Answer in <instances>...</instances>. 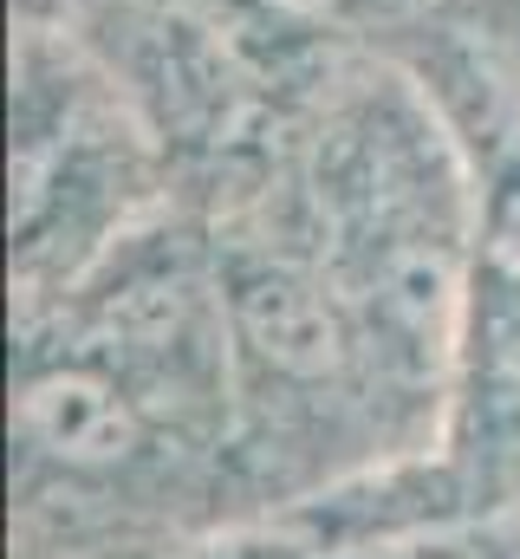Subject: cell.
Returning <instances> with one entry per match:
<instances>
[{"label": "cell", "instance_id": "cell-1", "mask_svg": "<svg viewBox=\"0 0 520 559\" xmlns=\"http://www.w3.org/2000/svg\"><path fill=\"white\" fill-rule=\"evenodd\" d=\"M20 429L26 442H39L72 468H111L137 449V411L125 404V391L79 365L39 371L20 391Z\"/></svg>", "mask_w": 520, "mask_h": 559}, {"label": "cell", "instance_id": "cell-2", "mask_svg": "<svg viewBox=\"0 0 520 559\" xmlns=\"http://www.w3.org/2000/svg\"><path fill=\"white\" fill-rule=\"evenodd\" d=\"M235 325L280 378H326L345 358V325L306 274L255 267L235 286Z\"/></svg>", "mask_w": 520, "mask_h": 559}, {"label": "cell", "instance_id": "cell-3", "mask_svg": "<svg viewBox=\"0 0 520 559\" xmlns=\"http://www.w3.org/2000/svg\"><path fill=\"white\" fill-rule=\"evenodd\" d=\"M488 261H495L501 280L520 286V189H508L495 202V215H488Z\"/></svg>", "mask_w": 520, "mask_h": 559}, {"label": "cell", "instance_id": "cell-4", "mask_svg": "<svg viewBox=\"0 0 520 559\" xmlns=\"http://www.w3.org/2000/svg\"><path fill=\"white\" fill-rule=\"evenodd\" d=\"M267 7H280L286 20H332L345 0H267Z\"/></svg>", "mask_w": 520, "mask_h": 559}]
</instances>
